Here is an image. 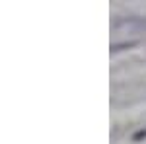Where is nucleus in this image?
I'll return each mask as SVG.
<instances>
[{"instance_id": "obj_1", "label": "nucleus", "mask_w": 146, "mask_h": 144, "mask_svg": "<svg viewBox=\"0 0 146 144\" xmlns=\"http://www.w3.org/2000/svg\"><path fill=\"white\" fill-rule=\"evenodd\" d=\"M146 136V131H138V133L135 134V140H140V138H144Z\"/></svg>"}]
</instances>
